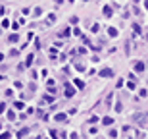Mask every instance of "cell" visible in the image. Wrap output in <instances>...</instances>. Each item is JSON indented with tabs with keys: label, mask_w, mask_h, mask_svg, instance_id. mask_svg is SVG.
Listing matches in <instances>:
<instances>
[{
	"label": "cell",
	"mask_w": 148,
	"mask_h": 139,
	"mask_svg": "<svg viewBox=\"0 0 148 139\" xmlns=\"http://www.w3.org/2000/svg\"><path fill=\"white\" fill-rule=\"evenodd\" d=\"M64 95H65V99H71V97L75 95V89H73L69 83H65V91H64Z\"/></svg>",
	"instance_id": "1"
},
{
	"label": "cell",
	"mask_w": 148,
	"mask_h": 139,
	"mask_svg": "<svg viewBox=\"0 0 148 139\" xmlns=\"http://www.w3.org/2000/svg\"><path fill=\"white\" fill-rule=\"evenodd\" d=\"M48 133H50V137H56V135H58V131H56V130H48Z\"/></svg>",
	"instance_id": "22"
},
{
	"label": "cell",
	"mask_w": 148,
	"mask_h": 139,
	"mask_svg": "<svg viewBox=\"0 0 148 139\" xmlns=\"http://www.w3.org/2000/svg\"><path fill=\"white\" fill-rule=\"evenodd\" d=\"M4 110H6V102H2V104H0V114H2Z\"/></svg>",
	"instance_id": "23"
},
{
	"label": "cell",
	"mask_w": 148,
	"mask_h": 139,
	"mask_svg": "<svg viewBox=\"0 0 148 139\" xmlns=\"http://www.w3.org/2000/svg\"><path fill=\"white\" fill-rule=\"evenodd\" d=\"M117 135H119V133H117L115 130H110V131H108V137H117Z\"/></svg>",
	"instance_id": "15"
},
{
	"label": "cell",
	"mask_w": 148,
	"mask_h": 139,
	"mask_svg": "<svg viewBox=\"0 0 148 139\" xmlns=\"http://www.w3.org/2000/svg\"><path fill=\"white\" fill-rule=\"evenodd\" d=\"M75 68L79 70V72H85V66H83V64H75Z\"/></svg>",
	"instance_id": "19"
},
{
	"label": "cell",
	"mask_w": 148,
	"mask_h": 139,
	"mask_svg": "<svg viewBox=\"0 0 148 139\" xmlns=\"http://www.w3.org/2000/svg\"><path fill=\"white\" fill-rule=\"evenodd\" d=\"M69 33H71V31H69V29H64V31H62V33H60V35H62V37H69Z\"/></svg>",
	"instance_id": "18"
},
{
	"label": "cell",
	"mask_w": 148,
	"mask_h": 139,
	"mask_svg": "<svg viewBox=\"0 0 148 139\" xmlns=\"http://www.w3.org/2000/svg\"><path fill=\"white\" fill-rule=\"evenodd\" d=\"M0 60H4V54H2V52H0Z\"/></svg>",
	"instance_id": "24"
},
{
	"label": "cell",
	"mask_w": 148,
	"mask_h": 139,
	"mask_svg": "<svg viewBox=\"0 0 148 139\" xmlns=\"http://www.w3.org/2000/svg\"><path fill=\"white\" fill-rule=\"evenodd\" d=\"M17 39H19L17 35H10V37H8V41H10V43H17Z\"/></svg>",
	"instance_id": "12"
},
{
	"label": "cell",
	"mask_w": 148,
	"mask_h": 139,
	"mask_svg": "<svg viewBox=\"0 0 148 139\" xmlns=\"http://www.w3.org/2000/svg\"><path fill=\"white\" fill-rule=\"evenodd\" d=\"M13 106H16V108H25V102H21V101H16V102H13Z\"/></svg>",
	"instance_id": "10"
},
{
	"label": "cell",
	"mask_w": 148,
	"mask_h": 139,
	"mask_svg": "<svg viewBox=\"0 0 148 139\" xmlns=\"http://www.w3.org/2000/svg\"><path fill=\"white\" fill-rule=\"evenodd\" d=\"M2 27H4V29H6V27H10V21H8V19H2Z\"/></svg>",
	"instance_id": "20"
},
{
	"label": "cell",
	"mask_w": 148,
	"mask_h": 139,
	"mask_svg": "<svg viewBox=\"0 0 148 139\" xmlns=\"http://www.w3.org/2000/svg\"><path fill=\"white\" fill-rule=\"evenodd\" d=\"M69 23H73V25H75V23H79V18H77V16H73V18L69 19Z\"/></svg>",
	"instance_id": "16"
},
{
	"label": "cell",
	"mask_w": 148,
	"mask_h": 139,
	"mask_svg": "<svg viewBox=\"0 0 148 139\" xmlns=\"http://www.w3.org/2000/svg\"><path fill=\"white\" fill-rule=\"evenodd\" d=\"M144 68H146V66H144L142 62H137V64H135V72H144Z\"/></svg>",
	"instance_id": "7"
},
{
	"label": "cell",
	"mask_w": 148,
	"mask_h": 139,
	"mask_svg": "<svg viewBox=\"0 0 148 139\" xmlns=\"http://www.w3.org/2000/svg\"><path fill=\"white\" fill-rule=\"evenodd\" d=\"M121 110H123V104L117 101V104H115V112H121Z\"/></svg>",
	"instance_id": "14"
},
{
	"label": "cell",
	"mask_w": 148,
	"mask_h": 139,
	"mask_svg": "<svg viewBox=\"0 0 148 139\" xmlns=\"http://www.w3.org/2000/svg\"><path fill=\"white\" fill-rule=\"evenodd\" d=\"M54 120H56V122H65V120H67V114L60 112V114H56V116H54Z\"/></svg>",
	"instance_id": "3"
},
{
	"label": "cell",
	"mask_w": 148,
	"mask_h": 139,
	"mask_svg": "<svg viewBox=\"0 0 148 139\" xmlns=\"http://www.w3.org/2000/svg\"><path fill=\"white\" fill-rule=\"evenodd\" d=\"M33 14H35V18L42 16V8H35V12H33Z\"/></svg>",
	"instance_id": "13"
},
{
	"label": "cell",
	"mask_w": 148,
	"mask_h": 139,
	"mask_svg": "<svg viewBox=\"0 0 148 139\" xmlns=\"http://www.w3.org/2000/svg\"><path fill=\"white\" fill-rule=\"evenodd\" d=\"M8 120H10V122L16 120V114H13V110H8Z\"/></svg>",
	"instance_id": "11"
},
{
	"label": "cell",
	"mask_w": 148,
	"mask_h": 139,
	"mask_svg": "<svg viewBox=\"0 0 148 139\" xmlns=\"http://www.w3.org/2000/svg\"><path fill=\"white\" fill-rule=\"evenodd\" d=\"M108 35H110V37H117V29H113V27H110V29H108Z\"/></svg>",
	"instance_id": "9"
},
{
	"label": "cell",
	"mask_w": 148,
	"mask_h": 139,
	"mask_svg": "<svg viewBox=\"0 0 148 139\" xmlns=\"http://www.w3.org/2000/svg\"><path fill=\"white\" fill-rule=\"evenodd\" d=\"M98 75H100V77H113V70H110V68H104L102 72H98Z\"/></svg>",
	"instance_id": "2"
},
{
	"label": "cell",
	"mask_w": 148,
	"mask_h": 139,
	"mask_svg": "<svg viewBox=\"0 0 148 139\" xmlns=\"http://www.w3.org/2000/svg\"><path fill=\"white\" fill-rule=\"evenodd\" d=\"M102 124H104V126H112L113 118H112V116H104V118H102Z\"/></svg>",
	"instance_id": "4"
},
{
	"label": "cell",
	"mask_w": 148,
	"mask_h": 139,
	"mask_svg": "<svg viewBox=\"0 0 148 139\" xmlns=\"http://www.w3.org/2000/svg\"><path fill=\"white\" fill-rule=\"evenodd\" d=\"M73 83L77 85V89H85V81H81V79H75Z\"/></svg>",
	"instance_id": "8"
},
{
	"label": "cell",
	"mask_w": 148,
	"mask_h": 139,
	"mask_svg": "<svg viewBox=\"0 0 148 139\" xmlns=\"http://www.w3.org/2000/svg\"><path fill=\"white\" fill-rule=\"evenodd\" d=\"M112 14H113V8L112 6H104V16L106 18H112Z\"/></svg>",
	"instance_id": "5"
},
{
	"label": "cell",
	"mask_w": 148,
	"mask_h": 139,
	"mask_svg": "<svg viewBox=\"0 0 148 139\" xmlns=\"http://www.w3.org/2000/svg\"><path fill=\"white\" fill-rule=\"evenodd\" d=\"M127 87H129V91H135V83H129L127 81Z\"/></svg>",
	"instance_id": "21"
},
{
	"label": "cell",
	"mask_w": 148,
	"mask_h": 139,
	"mask_svg": "<svg viewBox=\"0 0 148 139\" xmlns=\"http://www.w3.org/2000/svg\"><path fill=\"white\" fill-rule=\"evenodd\" d=\"M33 64V54H29V56H27V66H31Z\"/></svg>",
	"instance_id": "17"
},
{
	"label": "cell",
	"mask_w": 148,
	"mask_h": 139,
	"mask_svg": "<svg viewBox=\"0 0 148 139\" xmlns=\"http://www.w3.org/2000/svg\"><path fill=\"white\" fill-rule=\"evenodd\" d=\"M16 135H17V137H27V135H29V128H23V130H19Z\"/></svg>",
	"instance_id": "6"
}]
</instances>
